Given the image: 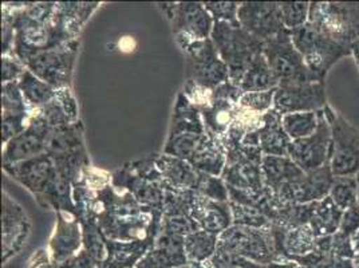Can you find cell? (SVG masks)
Here are the masks:
<instances>
[{"mask_svg": "<svg viewBox=\"0 0 359 268\" xmlns=\"http://www.w3.org/2000/svg\"><path fill=\"white\" fill-rule=\"evenodd\" d=\"M188 163L198 172L222 177L226 164V150L220 141L207 135L201 147Z\"/></svg>", "mask_w": 359, "mask_h": 268, "instance_id": "obj_28", "label": "cell"}, {"mask_svg": "<svg viewBox=\"0 0 359 268\" xmlns=\"http://www.w3.org/2000/svg\"><path fill=\"white\" fill-rule=\"evenodd\" d=\"M282 22L288 31L299 29L309 23L310 3L309 1H282L279 3Z\"/></svg>", "mask_w": 359, "mask_h": 268, "instance_id": "obj_39", "label": "cell"}, {"mask_svg": "<svg viewBox=\"0 0 359 268\" xmlns=\"http://www.w3.org/2000/svg\"><path fill=\"white\" fill-rule=\"evenodd\" d=\"M334 181L330 164L304 173L292 182L283 185L275 194L280 201L291 204H310L329 197Z\"/></svg>", "mask_w": 359, "mask_h": 268, "instance_id": "obj_13", "label": "cell"}, {"mask_svg": "<svg viewBox=\"0 0 359 268\" xmlns=\"http://www.w3.org/2000/svg\"><path fill=\"white\" fill-rule=\"evenodd\" d=\"M189 216L195 220L201 231H207L217 236L223 234L231 225H233L229 201H213L196 191Z\"/></svg>", "mask_w": 359, "mask_h": 268, "instance_id": "obj_20", "label": "cell"}, {"mask_svg": "<svg viewBox=\"0 0 359 268\" xmlns=\"http://www.w3.org/2000/svg\"><path fill=\"white\" fill-rule=\"evenodd\" d=\"M163 6L181 48L197 41L210 39L215 22L204 3L185 1Z\"/></svg>", "mask_w": 359, "mask_h": 268, "instance_id": "obj_8", "label": "cell"}, {"mask_svg": "<svg viewBox=\"0 0 359 268\" xmlns=\"http://www.w3.org/2000/svg\"><path fill=\"white\" fill-rule=\"evenodd\" d=\"M207 135H208L207 133H182L169 135L165 145L164 154L189 161L195 156L197 149L201 147Z\"/></svg>", "mask_w": 359, "mask_h": 268, "instance_id": "obj_36", "label": "cell"}, {"mask_svg": "<svg viewBox=\"0 0 359 268\" xmlns=\"http://www.w3.org/2000/svg\"><path fill=\"white\" fill-rule=\"evenodd\" d=\"M263 54L279 86L316 82L287 29L264 43Z\"/></svg>", "mask_w": 359, "mask_h": 268, "instance_id": "obj_5", "label": "cell"}, {"mask_svg": "<svg viewBox=\"0 0 359 268\" xmlns=\"http://www.w3.org/2000/svg\"><path fill=\"white\" fill-rule=\"evenodd\" d=\"M338 232H341L342 235L348 238H353L357 232H359V203L354 207L344 210Z\"/></svg>", "mask_w": 359, "mask_h": 268, "instance_id": "obj_49", "label": "cell"}, {"mask_svg": "<svg viewBox=\"0 0 359 268\" xmlns=\"http://www.w3.org/2000/svg\"><path fill=\"white\" fill-rule=\"evenodd\" d=\"M326 106L325 82L279 86L273 98V110L280 116L300 112H322Z\"/></svg>", "mask_w": 359, "mask_h": 268, "instance_id": "obj_12", "label": "cell"}, {"mask_svg": "<svg viewBox=\"0 0 359 268\" xmlns=\"http://www.w3.org/2000/svg\"><path fill=\"white\" fill-rule=\"evenodd\" d=\"M160 231L185 238L196 231H200V228L191 216H172L163 217Z\"/></svg>", "mask_w": 359, "mask_h": 268, "instance_id": "obj_45", "label": "cell"}, {"mask_svg": "<svg viewBox=\"0 0 359 268\" xmlns=\"http://www.w3.org/2000/svg\"><path fill=\"white\" fill-rule=\"evenodd\" d=\"M275 93L276 89L244 93L240 98L239 106L256 114H264L273 109Z\"/></svg>", "mask_w": 359, "mask_h": 268, "instance_id": "obj_42", "label": "cell"}, {"mask_svg": "<svg viewBox=\"0 0 359 268\" xmlns=\"http://www.w3.org/2000/svg\"><path fill=\"white\" fill-rule=\"evenodd\" d=\"M344 210L338 208L329 197L314 203L313 213L310 217V228L316 238L332 236L339 231Z\"/></svg>", "mask_w": 359, "mask_h": 268, "instance_id": "obj_30", "label": "cell"}, {"mask_svg": "<svg viewBox=\"0 0 359 268\" xmlns=\"http://www.w3.org/2000/svg\"><path fill=\"white\" fill-rule=\"evenodd\" d=\"M309 23L326 38L353 48L359 39V6L322 1L310 3Z\"/></svg>", "mask_w": 359, "mask_h": 268, "instance_id": "obj_3", "label": "cell"}, {"mask_svg": "<svg viewBox=\"0 0 359 268\" xmlns=\"http://www.w3.org/2000/svg\"><path fill=\"white\" fill-rule=\"evenodd\" d=\"M279 82L275 78L269 67L267 58L264 54H257L254 60L250 63L245 74L241 79L240 89L243 93L251 91H267V90L278 89Z\"/></svg>", "mask_w": 359, "mask_h": 268, "instance_id": "obj_31", "label": "cell"}, {"mask_svg": "<svg viewBox=\"0 0 359 268\" xmlns=\"http://www.w3.org/2000/svg\"><path fill=\"white\" fill-rule=\"evenodd\" d=\"M290 34L316 82H325L331 67L341 58L353 54L351 47L326 38L311 23L290 31Z\"/></svg>", "mask_w": 359, "mask_h": 268, "instance_id": "obj_2", "label": "cell"}, {"mask_svg": "<svg viewBox=\"0 0 359 268\" xmlns=\"http://www.w3.org/2000/svg\"><path fill=\"white\" fill-rule=\"evenodd\" d=\"M34 114L30 112L26 113H11V114H3L1 119V141L7 144L14 137L23 133L29 125Z\"/></svg>", "mask_w": 359, "mask_h": 268, "instance_id": "obj_44", "label": "cell"}, {"mask_svg": "<svg viewBox=\"0 0 359 268\" xmlns=\"http://www.w3.org/2000/svg\"><path fill=\"white\" fill-rule=\"evenodd\" d=\"M322 112H300L282 116V125L291 141L310 137L318 130Z\"/></svg>", "mask_w": 359, "mask_h": 268, "instance_id": "obj_35", "label": "cell"}, {"mask_svg": "<svg viewBox=\"0 0 359 268\" xmlns=\"http://www.w3.org/2000/svg\"><path fill=\"white\" fill-rule=\"evenodd\" d=\"M151 244L149 241L106 240L107 253L105 259L98 263V268H135Z\"/></svg>", "mask_w": 359, "mask_h": 268, "instance_id": "obj_26", "label": "cell"}, {"mask_svg": "<svg viewBox=\"0 0 359 268\" xmlns=\"http://www.w3.org/2000/svg\"><path fill=\"white\" fill-rule=\"evenodd\" d=\"M83 248V238L76 220H67L60 213L57 229L50 240V255L55 262H65Z\"/></svg>", "mask_w": 359, "mask_h": 268, "instance_id": "obj_23", "label": "cell"}, {"mask_svg": "<svg viewBox=\"0 0 359 268\" xmlns=\"http://www.w3.org/2000/svg\"><path fill=\"white\" fill-rule=\"evenodd\" d=\"M25 70L26 69L23 67L20 60L8 55H4L1 58V82L3 83L19 81L20 76L25 73Z\"/></svg>", "mask_w": 359, "mask_h": 268, "instance_id": "obj_48", "label": "cell"}, {"mask_svg": "<svg viewBox=\"0 0 359 268\" xmlns=\"http://www.w3.org/2000/svg\"><path fill=\"white\" fill-rule=\"evenodd\" d=\"M200 112L204 121L205 133L222 142L238 116L239 104L225 100H210V105L200 109Z\"/></svg>", "mask_w": 359, "mask_h": 268, "instance_id": "obj_24", "label": "cell"}, {"mask_svg": "<svg viewBox=\"0 0 359 268\" xmlns=\"http://www.w3.org/2000/svg\"><path fill=\"white\" fill-rule=\"evenodd\" d=\"M207 11L213 18V22L238 23L240 4L236 1H207L204 3Z\"/></svg>", "mask_w": 359, "mask_h": 268, "instance_id": "obj_46", "label": "cell"}, {"mask_svg": "<svg viewBox=\"0 0 359 268\" xmlns=\"http://www.w3.org/2000/svg\"><path fill=\"white\" fill-rule=\"evenodd\" d=\"M355 180H357V184H358V194H359V172H358V175H357V176H355Z\"/></svg>", "mask_w": 359, "mask_h": 268, "instance_id": "obj_58", "label": "cell"}, {"mask_svg": "<svg viewBox=\"0 0 359 268\" xmlns=\"http://www.w3.org/2000/svg\"><path fill=\"white\" fill-rule=\"evenodd\" d=\"M225 150L226 164L222 175L225 184L241 191L263 194L266 191V185L262 173V164L250 160L240 149L239 144Z\"/></svg>", "mask_w": 359, "mask_h": 268, "instance_id": "obj_15", "label": "cell"}, {"mask_svg": "<svg viewBox=\"0 0 359 268\" xmlns=\"http://www.w3.org/2000/svg\"><path fill=\"white\" fill-rule=\"evenodd\" d=\"M182 133L204 134L205 126L200 109L192 104L184 93H180L169 135Z\"/></svg>", "mask_w": 359, "mask_h": 268, "instance_id": "obj_29", "label": "cell"}, {"mask_svg": "<svg viewBox=\"0 0 359 268\" xmlns=\"http://www.w3.org/2000/svg\"><path fill=\"white\" fill-rule=\"evenodd\" d=\"M83 224L82 238H83V250L98 263H101L106 257V239L100 225L93 216L81 220Z\"/></svg>", "mask_w": 359, "mask_h": 268, "instance_id": "obj_37", "label": "cell"}, {"mask_svg": "<svg viewBox=\"0 0 359 268\" xmlns=\"http://www.w3.org/2000/svg\"><path fill=\"white\" fill-rule=\"evenodd\" d=\"M233 225H243L251 228H269L272 223L260 209L241 206L229 201Z\"/></svg>", "mask_w": 359, "mask_h": 268, "instance_id": "obj_40", "label": "cell"}, {"mask_svg": "<svg viewBox=\"0 0 359 268\" xmlns=\"http://www.w3.org/2000/svg\"><path fill=\"white\" fill-rule=\"evenodd\" d=\"M323 110L318 130L310 137L291 141L288 148V157L298 165L304 173L319 169L330 163L331 128Z\"/></svg>", "mask_w": 359, "mask_h": 268, "instance_id": "obj_10", "label": "cell"}, {"mask_svg": "<svg viewBox=\"0 0 359 268\" xmlns=\"http://www.w3.org/2000/svg\"><path fill=\"white\" fill-rule=\"evenodd\" d=\"M330 199L341 209L347 210L359 203L358 184L355 177H334Z\"/></svg>", "mask_w": 359, "mask_h": 268, "instance_id": "obj_38", "label": "cell"}, {"mask_svg": "<svg viewBox=\"0 0 359 268\" xmlns=\"http://www.w3.org/2000/svg\"><path fill=\"white\" fill-rule=\"evenodd\" d=\"M185 238L160 231L148 253L137 263L135 268H180L188 266Z\"/></svg>", "mask_w": 359, "mask_h": 268, "instance_id": "obj_18", "label": "cell"}, {"mask_svg": "<svg viewBox=\"0 0 359 268\" xmlns=\"http://www.w3.org/2000/svg\"><path fill=\"white\" fill-rule=\"evenodd\" d=\"M238 20L244 30L264 43L285 29L279 3L275 1L240 3Z\"/></svg>", "mask_w": 359, "mask_h": 268, "instance_id": "obj_11", "label": "cell"}, {"mask_svg": "<svg viewBox=\"0 0 359 268\" xmlns=\"http://www.w3.org/2000/svg\"><path fill=\"white\" fill-rule=\"evenodd\" d=\"M82 125L75 122L67 126L51 129L46 144V153L58 156L72 150L82 149Z\"/></svg>", "mask_w": 359, "mask_h": 268, "instance_id": "obj_33", "label": "cell"}, {"mask_svg": "<svg viewBox=\"0 0 359 268\" xmlns=\"http://www.w3.org/2000/svg\"><path fill=\"white\" fill-rule=\"evenodd\" d=\"M210 41L228 67L229 81L240 88L250 63L263 53L264 42L244 30L239 22H215Z\"/></svg>", "mask_w": 359, "mask_h": 268, "instance_id": "obj_1", "label": "cell"}, {"mask_svg": "<svg viewBox=\"0 0 359 268\" xmlns=\"http://www.w3.org/2000/svg\"><path fill=\"white\" fill-rule=\"evenodd\" d=\"M76 47L78 43L70 41L57 48L41 53L26 63L27 70L54 89L70 88Z\"/></svg>", "mask_w": 359, "mask_h": 268, "instance_id": "obj_9", "label": "cell"}, {"mask_svg": "<svg viewBox=\"0 0 359 268\" xmlns=\"http://www.w3.org/2000/svg\"><path fill=\"white\" fill-rule=\"evenodd\" d=\"M217 235L201 229L185 236L184 247L188 266L191 268H200L204 263H207L217 251Z\"/></svg>", "mask_w": 359, "mask_h": 268, "instance_id": "obj_32", "label": "cell"}, {"mask_svg": "<svg viewBox=\"0 0 359 268\" xmlns=\"http://www.w3.org/2000/svg\"><path fill=\"white\" fill-rule=\"evenodd\" d=\"M30 268H62V266L60 262L53 260L50 253H47L45 250H41L32 257Z\"/></svg>", "mask_w": 359, "mask_h": 268, "instance_id": "obj_51", "label": "cell"}, {"mask_svg": "<svg viewBox=\"0 0 359 268\" xmlns=\"http://www.w3.org/2000/svg\"><path fill=\"white\" fill-rule=\"evenodd\" d=\"M187 58V82L212 90L229 81V72L210 39L197 41L182 48Z\"/></svg>", "mask_w": 359, "mask_h": 268, "instance_id": "obj_7", "label": "cell"}, {"mask_svg": "<svg viewBox=\"0 0 359 268\" xmlns=\"http://www.w3.org/2000/svg\"><path fill=\"white\" fill-rule=\"evenodd\" d=\"M355 53H359V39L353 45V54H355Z\"/></svg>", "mask_w": 359, "mask_h": 268, "instance_id": "obj_54", "label": "cell"}, {"mask_svg": "<svg viewBox=\"0 0 359 268\" xmlns=\"http://www.w3.org/2000/svg\"><path fill=\"white\" fill-rule=\"evenodd\" d=\"M354 264H355V268H359V253H357L354 257Z\"/></svg>", "mask_w": 359, "mask_h": 268, "instance_id": "obj_55", "label": "cell"}, {"mask_svg": "<svg viewBox=\"0 0 359 268\" xmlns=\"http://www.w3.org/2000/svg\"><path fill=\"white\" fill-rule=\"evenodd\" d=\"M50 132L51 128L38 109L36 114L31 119L29 128L6 144L3 152V165L18 164L45 153Z\"/></svg>", "mask_w": 359, "mask_h": 268, "instance_id": "obj_14", "label": "cell"}, {"mask_svg": "<svg viewBox=\"0 0 359 268\" xmlns=\"http://www.w3.org/2000/svg\"><path fill=\"white\" fill-rule=\"evenodd\" d=\"M3 260L20 251L30 232L26 213L7 194H3Z\"/></svg>", "mask_w": 359, "mask_h": 268, "instance_id": "obj_19", "label": "cell"}, {"mask_svg": "<svg viewBox=\"0 0 359 268\" xmlns=\"http://www.w3.org/2000/svg\"><path fill=\"white\" fill-rule=\"evenodd\" d=\"M262 173L264 185L272 194L295 180L299 179L304 172L288 156H264L262 161Z\"/></svg>", "mask_w": 359, "mask_h": 268, "instance_id": "obj_25", "label": "cell"}, {"mask_svg": "<svg viewBox=\"0 0 359 268\" xmlns=\"http://www.w3.org/2000/svg\"><path fill=\"white\" fill-rule=\"evenodd\" d=\"M327 268H355L354 259H346V257H332Z\"/></svg>", "mask_w": 359, "mask_h": 268, "instance_id": "obj_52", "label": "cell"}, {"mask_svg": "<svg viewBox=\"0 0 359 268\" xmlns=\"http://www.w3.org/2000/svg\"><path fill=\"white\" fill-rule=\"evenodd\" d=\"M18 83L26 102L36 109H42L57 94V89L32 74L30 70H25Z\"/></svg>", "mask_w": 359, "mask_h": 268, "instance_id": "obj_34", "label": "cell"}, {"mask_svg": "<svg viewBox=\"0 0 359 268\" xmlns=\"http://www.w3.org/2000/svg\"><path fill=\"white\" fill-rule=\"evenodd\" d=\"M1 107H3V114L29 112L26 100L19 89L18 81L10 82V83H3Z\"/></svg>", "mask_w": 359, "mask_h": 268, "instance_id": "obj_43", "label": "cell"}, {"mask_svg": "<svg viewBox=\"0 0 359 268\" xmlns=\"http://www.w3.org/2000/svg\"><path fill=\"white\" fill-rule=\"evenodd\" d=\"M39 113L47 121L51 129L75 123L78 119V106L70 88L57 90L55 97L39 109Z\"/></svg>", "mask_w": 359, "mask_h": 268, "instance_id": "obj_27", "label": "cell"}, {"mask_svg": "<svg viewBox=\"0 0 359 268\" xmlns=\"http://www.w3.org/2000/svg\"><path fill=\"white\" fill-rule=\"evenodd\" d=\"M62 268H98L97 262L83 248L73 257L60 262Z\"/></svg>", "mask_w": 359, "mask_h": 268, "instance_id": "obj_50", "label": "cell"}, {"mask_svg": "<svg viewBox=\"0 0 359 268\" xmlns=\"http://www.w3.org/2000/svg\"><path fill=\"white\" fill-rule=\"evenodd\" d=\"M200 268H216V267H213V266H210V263H208V262H207V263H204V264H203V266H201V267Z\"/></svg>", "mask_w": 359, "mask_h": 268, "instance_id": "obj_56", "label": "cell"}, {"mask_svg": "<svg viewBox=\"0 0 359 268\" xmlns=\"http://www.w3.org/2000/svg\"><path fill=\"white\" fill-rule=\"evenodd\" d=\"M4 170L23 184L32 194H42L55 176L54 160L48 153H42L30 160L14 165H3Z\"/></svg>", "mask_w": 359, "mask_h": 268, "instance_id": "obj_17", "label": "cell"}, {"mask_svg": "<svg viewBox=\"0 0 359 268\" xmlns=\"http://www.w3.org/2000/svg\"><path fill=\"white\" fill-rule=\"evenodd\" d=\"M180 268H191L189 266H184V267H180Z\"/></svg>", "mask_w": 359, "mask_h": 268, "instance_id": "obj_59", "label": "cell"}, {"mask_svg": "<svg viewBox=\"0 0 359 268\" xmlns=\"http://www.w3.org/2000/svg\"><path fill=\"white\" fill-rule=\"evenodd\" d=\"M217 251L238 255L263 266L278 260L271 227L251 228L231 225L219 235Z\"/></svg>", "mask_w": 359, "mask_h": 268, "instance_id": "obj_4", "label": "cell"}, {"mask_svg": "<svg viewBox=\"0 0 359 268\" xmlns=\"http://www.w3.org/2000/svg\"><path fill=\"white\" fill-rule=\"evenodd\" d=\"M208 263L216 268H266V266L255 263L245 257L223 253V251H216V253L208 260Z\"/></svg>", "mask_w": 359, "mask_h": 268, "instance_id": "obj_47", "label": "cell"}, {"mask_svg": "<svg viewBox=\"0 0 359 268\" xmlns=\"http://www.w3.org/2000/svg\"><path fill=\"white\" fill-rule=\"evenodd\" d=\"M156 166L163 176L164 187L177 191H196L200 172L188 161L163 154L156 160Z\"/></svg>", "mask_w": 359, "mask_h": 268, "instance_id": "obj_21", "label": "cell"}, {"mask_svg": "<svg viewBox=\"0 0 359 268\" xmlns=\"http://www.w3.org/2000/svg\"><path fill=\"white\" fill-rule=\"evenodd\" d=\"M264 156H288L291 138L282 125V116L273 109L263 114V125L256 130Z\"/></svg>", "mask_w": 359, "mask_h": 268, "instance_id": "obj_22", "label": "cell"}, {"mask_svg": "<svg viewBox=\"0 0 359 268\" xmlns=\"http://www.w3.org/2000/svg\"><path fill=\"white\" fill-rule=\"evenodd\" d=\"M323 112L331 128V172L334 177H355L359 172V132L329 105Z\"/></svg>", "mask_w": 359, "mask_h": 268, "instance_id": "obj_6", "label": "cell"}, {"mask_svg": "<svg viewBox=\"0 0 359 268\" xmlns=\"http://www.w3.org/2000/svg\"><path fill=\"white\" fill-rule=\"evenodd\" d=\"M275 240V248L279 259L297 260L316 250V235L310 225L285 227L279 224L271 225Z\"/></svg>", "mask_w": 359, "mask_h": 268, "instance_id": "obj_16", "label": "cell"}, {"mask_svg": "<svg viewBox=\"0 0 359 268\" xmlns=\"http://www.w3.org/2000/svg\"><path fill=\"white\" fill-rule=\"evenodd\" d=\"M354 57H355V60H357V63H358L359 66V53H355V54H354Z\"/></svg>", "mask_w": 359, "mask_h": 268, "instance_id": "obj_57", "label": "cell"}, {"mask_svg": "<svg viewBox=\"0 0 359 268\" xmlns=\"http://www.w3.org/2000/svg\"><path fill=\"white\" fill-rule=\"evenodd\" d=\"M196 192L208 197L213 201H219V203H228L229 201L228 185L225 184L224 180L222 177L212 176L208 173L200 172Z\"/></svg>", "mask_w": 359, "mask_h": 268, "instance_id": "obj_41", "label": "cell"}, {"mask_svg": "<svg viewBox=\"0 0 359 268\" xmlns=\"http://www.w3.org/2000/svg\"><path fill=\"white\" fill-rule=\"evenodd\" d=\"M266 268H304L300 266L299 263H297L295 260H290V259H279L275 260L272 263H269Z\"/></svg>", "mask_w": 359, "mask_h": 268, "instance_id": "obj_53", "label": "cell"}]
</instances>
